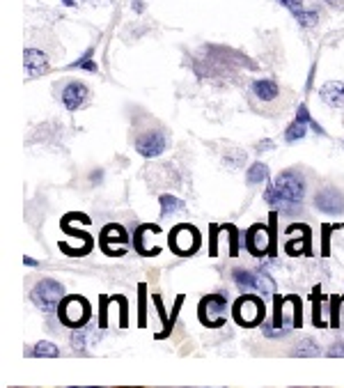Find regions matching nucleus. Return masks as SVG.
<instances>
[{"label":"nucleus","instance_id":"34","mask_svg":"<svg viewBox=\"0 0 344 388\" xmlns=\"http://www.w3.org/2000/svg\"><path fill=\"white\" fill-rule=\"evenodd\" d=\"M326 5L331 7V10H335V12L344 10V0H326Z\"/></svg>","mask_w":344,"mask_h":388},{"label":"nucleus","instance_id":"37","mask_svg":"<svg viewBox=\"0 0 344 388\" xmlns=\"http://www.w3.org/2000/svg\"><path fill=\"white\" fill-rule=\"evenodd\" d=\"M62 3H64V5H69V7H74V5L78 3V0H62Z\"/></svg>","mask_w":344,"mask_h":388},{"label":"nucleus","instance_id":"24","mask_svg":"<svg viewBox=\"0 0 344 388\" xmlns=\"http://www.w3.org/2000/svg\"><path fill=\"white\" fill-rule=\"evenodd\" d=\"M294 19L298 21V26L312 28L319 21V14H317V10H298V12H294Z\"/></svg>","mask_w":344,"mask_h":388},{"label":"nucleus","instance_id":"2","mask_svg":"<svg viewBox=\"0 0 344 388\" xmlns=\"http://www.w3.org/2000/svg\"><path fill=\"white\" fill-rule=\"evenodd\" d=\"M232 315H234V322L243 329H255L260 326L264 317H267V306H264V299L257 297L253 292H243L239 299L234 301L232 306Z\"/></svg>","mask_w":344,"mask_h":388},{"label":"nucleus","instance_id":"18","mask_svg":"<svg viewBox=\"0 0 344 388\" xmlns=\"http://www.w3.org/2000/svg\"><path fill=\"white\" fill-rule=\"evenodd\" d=\"M267 179H269V166H267V163H262V161L253 163V166H250L248 172H246V182H248L250 186L264 184Z\"/></svg>","mask_w":344,"mask_h":388},{"label":"nucleus","instance_id":"21","mask_svg":"<svg viewBox=\"0 0 344 388\" xmlns=\"http://www.w3.org/2000/svg\"><path fill=\"white\" fill-rule=\"evenodd\" d=\"M294 356H319V344L312 338H303L296 347H294Z\"/></svg>","mask_w":344,"mask_h":388},{"label":"nucleus","instance_id":"13","mask_svg":"<svg viewBox=\"0 0 344 388\" xmlns=\"http://www.w3.org/2000/svg\"><path fill=\"white\" fill-rule=\"evenodd\" d=\"M319 99L328 109H344V83L328 81L319 88Z\"/></svg>","mask_w":344,"mask_h":388},{"label":"nucleus","instance_id":"26","mask_svg":"<svg viewBox=\"0 0 344 388\" xmlns=\"http://www.w3.org/2000/svg\"><path fill=\"white\" fill-rule=\"evenodd\" d=\"M296 120L305 122V124H310V127H312V131H317L319 136H324V133H326L324 129H321V124H319V122H314V120L310 118V111H307V106H305V104H300V106H298Z\"/></svg>","mask_w":344,"mask_h":388},{"label":"nucleus","instance_id":"30","mask_svg":"<svg viewBox=\"0 0 344 388\" xmlns=\"http://www.w3.org/2000/svg\"><path fill=\"white\" fill-rule=\"evenodd\" d=\"M218 232H220V228L211 225V239H209V255L211 257L218 255Z\"/></svg>","mask_w":344,"mask_h":388},{"label":"nucleus","instance_id":"16","mask_svg":"<svg viewBox=\"0 0 344 388\" xmlns=\"http://www.w3.org/2000/svg\"><path fill=\"white\" fill-rule=\"evenodd\" d=\"M253 95L257 99H262V102H274L280 95V88H278L276 81H271V78H260V81L253 83Z\"/></svg>","mask_w":344,"mask_h":388},{"label":"nucleus","instance_id":"17","mask_svg":"<svg viewBox=\"0 0 344 388\" xmlns=\"http://www.w3.org/2000/svg\"><path fill=\"white\" fill-rule=\"evenodd\" d=\"M161 219H172V216H179V214H186L189 212V207H186L184 200H179L175 196H161Z\"/></svg>","mask_w":344,"mask_h":388},{"label":"nucleus","instance_id":"27","mask_svg":"<svg viewBox=\"0 0 344 388\" xmlns=\"http://www.w3.org/2000/svg\"><path fill=\"white\" fill-rule=\"evenodd\" d=\"M344 301V294H333L331 297V329H340V304Z\"/></svg>","mask_w":344,"mask_h":388},{"label":"nucleus","instance_id":"23","mask_svg":"<svg viewBox=\"0 0 344 388\" xmlns=\"http://www.w3.org/2000/svg\"><path fill=\"white\" fill-rule=\"evenodd\" d=\"M92 55H95V48H88L83 57H78L76 62H71V67L74 69H88V71H92V74H99V67H97V62L92 60Z\"/></svg>","mask_w":344,"mask_h":388},{"label":"nucleus","instance_id":"33","mask_svg":"<svg viewBox=\"0 0 344 388\" xmlns=\"http://www.w3.org/2000/svg\"><path fill=\"white\" fill-rule=\"evenodd\" d=\"M335 230V225H324V250H321V255H328V241H331V232Z\"/></svg>","mask_w":344,"mask_h":388},{"label":"nucleus","instance_id":"7","mask_svg":"<svg viewBox=\"0 0 344 388\" xmlns=\"http://www.w3.org/2000/svg\"><path fill=\"white\" fill-rule=\"evenodd\" d=\"M234 283L243 292H255L262 294V297H276V283L267 274H257V271L250 269H234Z\"/></svg>","mask_w":344,"mask_h":388},{"label":"nucleus","instance_id":"35","mask_svg":"<svg viewBox=\"0 0 344 388\" xmlns=\"http://www.w3.org/2000/svg\"><path fill=\"white\" fill-rule=\"evenodd\" d=\"M274 147V142L271 140H264V142H260V145H257V149H260V152H264V149H271Z\"/></svg>","mask_w":344,"mask_h":388},{"label":"nucleus","instance_id":"32","mask_svg":"<svg viewBox=\"0 0 344 388\" xmlns=\"http://www.w3.org/2000/svg\"><path fill=\"white\" fill-rule=\"evenodd\" d=\"M280 3H283L292 14L298 12V10H303V0H280Z\"/></svg>","mask_w":344,"mask_h":388},{"label":"nucleus","instance_id":"10","mask_svg":"<svg viewBox=\"0 0 344 388\" xmlns=\"http://www.w3.org/2000/svg\"><path fill=\"white\" fill-rule=\"evenodd\" d=\"M314 207L321 214H328V216H340V214H344L342 191L335 189V186H324L321 191L314 193Z\"/></svg>","mask_w":344,"mask_h":388},{"label":"nucleus","instance_id":"1","mask_svg":"<svg viewBox=\"0 0 344 388\" xmlns=\"http://www.w3.org/2000/svg\"><path fill=\"white\" fill-rule=\"evenodd\" d=\"M305 191H307V184H305V177L303 172H298L296 168H289V170H283L280 175L274 179V184L267 186V191H264V200H267L269 205H280L285 212H292L300 207L305 198Z\"/></svg>","mask_w":344,"mask_h":388},{"label":"nucleus","instance_id":"22","mask_svg":"<svg viewBox=\"0 0 344 388\" xmlns=\"http://www.w3.org/2000/svg\"><path fill=\"white\" fill-rule=\"evenodd\" d=\"M312 299V324L314 326H326L324 322H321V287L317 285L310 294Z\"/></svg>","mask_w":344,"mask_h":388},{"label":"nucleus","instance_id":"5","mask_svg":"<svg viewBox=\"0 0 344 388\" xmlns=\"http://www.w3.org/2000/svg\"><path fill=\"white\" fill-rule=\"evenodd\" d=\"M198 320L207 329H223L227 322V297L225 294H207L198 304Z\"/></svg>","mask_w":344,"mask_h":388},{"label":"nucleus","instance_id":"20","mask_svg":"<svg viewBox=\"0 0 344 388\" xmlns=\"http://www.w3.org/2000/svg\"><path fill=\"white\" fill-rule=\"evenodd\" d=\"M32 356H44V358H55V356H60V349H57V344L53 342H48V340H39L37 344H35V349L30 351Z\"/></svg>","mask_w":344,"mask_h":388},{"label":"nucleus","instance_id":"31","mask_svg":"<svg viewBox=\"0 0 344 388\" xmlns=\"http://www.w3.org/2000/svg\"><path fill=\"white\" fill-rule=\"evenodd\" d=\"M326 356H331V358L344 356V342H333V344H331V349L326 351Z\"/></svg>","mask_w":344,"mask_h":388},{"label":"nucleus","instance_id":"28","mask_svg":"<svg viewBox=\"0 0 344 388\" xmlns=\"http://www.w3.org/2000/svg\"><path fill=\"white\" fill-rule=\"evenodd\" d=\"M223 163L227 168H241L246 163V152H239V149H229L223 156Z\"/></svg>","mask_w":344,"mask_h":388},{"label":"nucleus","instance_id":"19","mask_svg":"<svg viewBox=\"0 0 344 388\" xmlns=\"http://www.w3.org/2000/svg\"><path fill=\"white\" fill-rule=\"evenodd\" d=\"M307 124L305 122H300V120H294L289 127L285 129V140L287 142H298V140H303L305 138V133H307Z\"/></svg>","mask_w":344,"mask_h":388},{"label":"nucleus","instance_id":"11","mask_svg":"<svg viewBox=\"0 0 344 388\" xmlns=\"http://www.w3.org/2000/svg\"><path fill=\"white\" fill-rule=\"evenodd\" d=\"M88 97H90L88 85L81 83V81H69L62 88V95H60L64 109L67 111H78L85 102H88Z\"/></svg>","mask_w":344,"mask_h":388},{"label":"nucleus","instance_id":"4","mask_svg":"<svg viewBox=\"0 0 344 388\" xmlns=\"http://www.w3.org/2000/svg\"><path fill=\"white\" fill-rule=\"evenodd\" d=\"M168 246L177 257H191L202 246V234H200V230L193 223H177L170 230Z\"/></svg>","mask_w":344,"mask_h":388},{"label":"nucleus","instance_id":"3","mask_svg":"<svg viewBox=\"0 0 344 388\" xmlns=\"http://www.w3.org/2000/svg\"><path fill=\"white\" fill-rule=\"evenodd\" d=\"M57 317L67 329L76 331V329H83L92 317V306L90 301L81 297V294H69V297L62 299V304L57 306Z\"/></svg>","mask_w":344,"mask_h":388},{"label":"nucleus","instance_id":"6","mask_svg":"<svg viewBox=\"0 0 344 388\" xmlns=\"http://www.w3.org/2000/svg\"><path fill=\"white\" fill-rule=\"evenodd\" d=\"M64 297H67V294H64V287L53 278L37 280V285L30 290V301L41 313H48V315L57 313V306L62 304Z\"/></svg>","mask_w":344,"mask_h":388},{"label":"nucleus","instance_id":"14","mask_svg":"<svg viewBox=\"0 0 344 388\" xmlns=\"http://www.w3.org/2000/svg\"><path fill=\"white\" fill-rule=\"evenodd\" d=\"M111 243H120V246H126L128 243V232L120 223H108V225H104L102 234H99V246H102V250L111 248Z\"/></svg>","mask_w":344,"mask_h":388},{"label":"nucleus","instance_id":"25","mask_svg":"<svg viewBox=\"0 0 344 388\" xmlns=\"http://www.w3.org/2000/svg\"><path fill=\"white\" fill-rule=\"evenodd\" d=\"M140 299H138V326H147V285L142 283L138 287Z\"/></svg>","mask_w":344,"mask_h":388},{"label":"nucleus","instance_id":"29","mask_svg":"<svg viewBox=\"0 0 344 388\" xmlns=\"http://www.w3.org/2000/svg\"><path fill=\"white\" fill-rule=\"evenodd\" d=\"M229 230V255L236 257L239 255V230L234 225H225Z\"/></svg>","mask_w":344,"mask_h":388},{"label":"nucleus","instance_id":"9","mask_svg":"<svg viewBox=\"0 0 344 388\" xmlns=\"http://www.w3.org/2000/svg\"><path fill=\"white\" fill-rule=\"evenodd\" d=\"M271 243H274V237L264 223H255L246 230V250L253 257H267Z\"/></svg>","mask_w":344,"mask_h":388},{"label":"nucleus","instance_id":"36","mask_svg":"<svg viewBox=\"0 0 344 388\" xmlns=\"http://www.w3.org/2000/svg\"><path fill=\"white\" fill-rule=\"evenodd\" d=\"M23 262L28 264V267H35V264H37V260H32V257H23Z\"/></svg>","mask_w":344,"mask_h":388},{"label":"nucleus","instance_id":"12","mask_svg":"<svg viewBox=\"0 0 344 388\" xmlns=\"http://www.w3.org/2000/svg\"><path fill=\"white\" fill-rule=\"evenodd\" d=\"M23 67H26V74L30 78L46 74L48 71V55L44 51H39V48H26L23 51Z\"/></svg>","mask_w":344,"mask_h":388},{"label":"nucleus","instance_id":"15","mask_svg":"<svg viewBox=\"0 0 344 388\" xmlns=\"http://www.w3.org/2000/svg\"><path fill=\"white\" fill-rule=\"evenodd\" d=\"M310 239H312V232L310 228L303 225V232L296 239H287L285 243V253L289 257H300V255H310Z\"/></svg>","mask_w":344,"mask_h":388},{"label":"nucleus","instance_id":"8","mask_svg":"<svg viewBox=\"0 0 344 388\" xmlns=\"http://www.w3.org/2000/svg\"><path fill=\"white\" fill-rule=\"evenodd\" d=\"M166 149H168V133L161 131V129L142 133L138 136V140H135V152L140 156H145V159H156V156H161Z\"/></svg>","mask_w":344,"mask_h":388}]
</instances>
